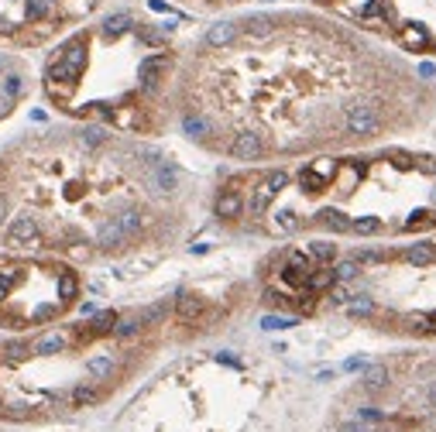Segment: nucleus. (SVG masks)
<instances>
[{
	"label": "nucleus",
	"instance_id": "a211bd4d",
	"mask_svg": "<svg viewBox=\"0 0 436 432\" xmlns=\"http://www.w3.org/2000/svg\"><path fill=\"white\" fill-rule=\"evenodd\" d=\"M306 254L313 257L317 264H330V261L337 257V244H330V240H313V244L306 247Z\"/></svg>",
	"mask_w": 436,
	"mask_h": 432
},
{
	"label": "nucleus",
	"instance_id": "412c9836",
	"mask_svg": "<svg viewBox=\"0 0 436 432\" xmlns=\"http://www.w3.org/2000/svg\"><path fill=\"white\" fill-rule=\"evenodd\" d=\"M299 227H302V220H299L292 210H282V213H275V220H272V230H275V234H296Z\"/></svg>",
	"mask_w": 436,
	"mask_h": 432
},
{
	"label": "nucleus",
	"instance_id": "f8f14e48",
	"mask_svg": "<svg viewBox=\"0 0 436 432\" xmlns=\"http://www.w3.org/2000/svg\"><path fill=\"white\" fill-rule=\"evenodd\" d=\"M114 371H117L114 354H97V357H90V360H86V374H90L93 381H107Z\"/></svg>",
	"mask_w": 436,
	"mask_h": 432
},
{
	"label": "nucleus",
	"instance_id": "393cba45",
	"mask_svg": "<svg viewBox=\"0 0 436 432\" xmlns=\"http://www.w3.org/2000/svg\"><path fill=\"white\" fill-rule=\"evenodd\" d=\"M351 230L361 237H371L381 230V220H378V216H361V220H351Z\"/></svg>",
	"mask_w": 436,
	"mask_h": 432
},
{
	"label": "nucleus",
	"instance_id": "aec40b11",
	"mask_svg": "<svg viewBox=\"0 0 436 432\" xmlns=\"http://www.w3.org/2000/svg\"><path fill=\"white\" fill-rule=\"evenodd\" d=\"M405 261L416 264V268H426V264H433L436 261V251L430 247V244H413V247L405 251Z\"/></svg>",
	"mask_w": 436,
	"mask_h": 432
},
{
	"label": "nucleus",
	"instance_id": "f3484780",
	"mask_svg": "<svg viewBox=\"0 0 436 432\" xmlns=\"http://www.w3.org/2000/svg\"><path fill=\"white\" fill-rule=\"evenodd\" d=\"M65 347H69V336L65 333H45L31 350H35V354H62Z\"/></svg>",
	"mask_w": 436,
	"mask_h": 432
},
{
	"label": "nucleus",
	"instance_id": "1a4fd4ad",
	"mask_svg": "<svg viewBox=\"0 0 436 432\" xmlns=\"http://www.w3.org/2000/svg\"><path fill=\"white\" fill-rule=\"evenodd\" d=\"M213 213H217L220 220H238V216L244 213V199H240V193L234 189V185L220 189L217 202H213Z\"/></svg>",
	"mask_w": 436,
	"mask_h": 432
},
{
	"label": "nucleus",
	"instance_id": "9d476101",
	"mask_svg": "<svg viewBox=\"0 0 436 432\" xmlns=\"http://www.w3.org/2000/svg\"><path fill=\"white\" fill-rule=\"evenodd\" d=\"M398 45L402 48H409V52H422V48H430V31L422 28V24H402L398 28Z\"/></svg>",
	"mask_w": 436,
	"mask_h": 432
},
{
	"label": "nucleus",
	"instance_id": "0eeeda50",
	"mask_svg": "<svg viewBox=\"0 0 436 432\" xmlns=\"http://www.w3.org/2000/svg\"><path fill=\"white\" fill-rule=\"evenodd\" d=\"M203 313H206V298H203V295L182 292L176 298V319H179V323L193 326V323H199V319H203Z\"/></svg>",
	"mask_w": 436,
	"mask_h": 432
},
{
	"label": "nucleus",
	"instance_id": "ddd939ff",
	"mask_svg": "<svg viewBox=\"0 0 436 432\" xmlns=\"http://www.w3.org/2000/svg\"><path fill=\"white\" fill-rule=\"evenodd\" d=\"M97 401H100L97 384H76V388L69 392V405H73V409H90V405H97Z\"/></svg>",
	"mask_w": 436,
	"mask_h": 432
},
{
	"label": "nucleus",
	"instance_id": "72a5a7b5",
	"mask_svg": "<svg viewBox=\"0 0 436 432\" xmlns=\"http://www.w3.org/2000/svg\"><path fill=\"white\" fill-rule=\"evenodd\" d=\"M416 168H422L426 176H436V158H416Z\"/></svg>",
	"mask_w": 436,
	"mask_h": 432
},
{
	"label": "nucleus",
	"instance_id": "473e14b6",
	"mask_svg": "<svg viewBox=\"0 0 436 432\" xmlns=\"http://www.w3.org/2000/svg\"><path fill=\"white\" fill-rule=\"evenodd\" d=\"M388 158H395L398 168H416V158L409 155V151H388Z\"/></svg>",
	"mask_w": 436,
	"mask_h": 432
},
{
	"label": "nucleus",
	"instance_id": "e433bc0d",
	"mask_svg": "<svg viewBox=\"0 0 436 432\" xmlns=\"http://www.w3.org/2000/svg\"><path fill=\"white\" fill-rule=\"evenodd\" d=\"M4 220H7V199L0 196V227H4Z\"/></svg>",
	"mask_w": 436,
	"mask_h": 432
},
{
	"label": "nucleus",
	"instance_id": "f03ea898",
	"mask_svg": "<svg viewBox=\"0 0 436 432\" xmlns=\"http://www.w3.org/2000/svg\"><path fill=\"white\" fill-rule=\"evenodd\" d=\"M347 134H354V138H371L381 131V117H378V110L371 103H354L351 110H347Z\"/></svg>",
	"mask_w": 436,
	"mask_h": 432
},
{
	"label": "nucleus",
	"instance_id": "c9c22d12",
	"mask_svg": "<svg viewBox=\"0 0 436 432\" xmlns=\"http://www.w3.org/2000/svg\"><path fill=\"white\" fill-rule=\"evenodd\" d=\"M419 76L433 79V76H436V69H433V65H430V62H422V65H419Z\"/></svg>",
	"mask_w": 436,
	"mask_h": 432
},
{
	"label": "nucleus",
	"instance_id": "f257e3e1",
	"mask_svg": "<svg viewBox=\"0 0 436 432\" xmlns=\"http://www.w3.org/2000/svg\"><path fill=\"white\" fill-rule=\"evenodd\" d=\"M90 7L76 0H0V41L38 45Z\"/></svg>",
	"mask_w": 436,
	"mask_h": 432
},
{
	"label": "nucleus",
	"instance_id": "a878e982",
	"mask_svg": "<svg viewBox=\"0 0 436 432\" xmlns=\"http://www.w3.org/2000/svg\"><path fill=\"white\" fill-rule=\"evenodd\" d=\"M334 275H337V281H351V278L361 275V261H357V257L340 261V264H334Z\"/></svg>",
	"mask_w": 436,
	"mask_h": 432
},
{
	"label": "nucleus",
	"instance_id": "b1692460",
	"mask_svg": "<svg viewBox=\"0 0 436 432\" xmlns=\"http://www.w3.org/2000/svg\"><path fill=\"white\" fill-rule=\"evenodd\" d=\"M426 227H436L433 210H416V213L405 220V230H426Z\"/></svg>",
	"mask_w": 436,
	"mask_h": 432
},
{
	"label": "nucleus",
	"instance_id": "c85d7f7f",
	"mask_svg": "<svg viewBox=\"0 0 436 432\" xmlns=\"http://www.w3.org/2000/svg\"><path fill=\"white\" fill-rule=\"evenodd\" d=\"M28 350H31L28 343H7L0 354H4V360H7V364H18V360H24V357H28Z\"/></svg>",
	"mask_w": 436,
	"mask_h": 432
},
{
	"label": "nucleus",
	"instance_id": "f704fd0d",
	"mask_svg": "<svg viewBox=\"0 0 436 432\" xmlns=\"http://www.w3.org/2000/svg\"><path fill=\"white\" fill-rule=\"evenodd\" d=\"M426 405H430L426 412H436V381H430V384H426Z\"/></svg>",
	"mask_w": 436,
	"mask_h": 432
},
{
	"label": "nucleus",
	"instance_id": "58836bf2",
	"mask_svg": "<svg viewBox=\"0 0 436 432\" xmlns=\"http://www.w3.org/2000/svg\"><path fill=\"white\" fill-rule=\"evenodd\" d=\"M381 432H385V429H381Z\"/></svg>",
	"mask_w": 436,
	"mask_h": 432
},
{
	"label": "nucleus",
	"instance_id": "2eb2a0df",
	"mask_svg": "<svg viewBox=\"0 0 436 432\" xmlns=\"http://www.w3.org/2000/svg\"><path fill=\"white\" fill-rule=\"evenodd\" d=\"M317 220L326 230H334V234H347V230H351V216L340 213V210H319Z\"/></svg>",
	"mask_w": 436,
	"mask_h": 432
},
{
	"label": "nucleus",
	"instance_id": "39448f33",
	"mask_svg": "<svg viewBox=\"0 0 436 432\" xmlns=\"http://www.w3.org/2000/svg\"><path fill=\"white\" fill-rule=\"evenodd\" d=\"M127 240H131V237H127V230L120 227L117 213L107 216V220H103V223L97 227V234H93V244H97L100 251H120Z\"/></svg>",
	"mask_w": 436,
	"mask_h": 432
},
{
	"label": "nucleus",
	"instance_id": "dca6fc26",
	"mask_svg": "<svg viewBox=\"0 0 436 432\" xmlns=\"http://www.w3.org/2000/svg\"><path fill=\"white\" fill-rule=\"evenodd\" d=\"M361 381H364V388H368V392H381V388L388 384V367H385V364H368Z\"/></svg>",
	"mask_w": 436,
	"mask_h": 432
},
{
	"label": "nucleus",
	"instance_id": "9b49d317",
	"mask_svg": "<svg viewBox=\"0 0 436 432\" xmlns=\"http://www.w3.org/2000/svg\"><path fill=\"white\" fill-rule=\"evenodd\" d=\"M240 35V28L234 21H217V24H210V31H206V45L210 48H227V45H234Z\"/></svg>",
	"mask_w": 436,
	"mask_h": 432
},
{
	"label": "nucleus",
	"instance_id": "6e6552de",
	"mask_svg": "<svg viewBox=\"0 0 436 432\" xmlns=\"http://www.w3.org/2000/svg\"><path fill=\"white\" fill-rule=\"evenodd\" d=\"M151 189H155L159 196H172L179 189V168L172 161H159V165L151 168Z\"/></svg>",
	"mask_w": 436,
	"mask_h": 432
},
{
	"label": "nucleus",
	"instance_id": "5701e85b",
	"mask_svg": "<svg viewBox=\"0 0 436 432\" xmlns=\"http://www.w3.org/2000/svg\"><path fill=\"white\" fill-rule=\"evenodd\" d=\"M107 141H110V134H107L103 127H86V131L80 134V144L83 148H90V151H93V148H103Z\"/></svg>",
	"mask_w": 436,
	"mask_h": 432
},
{
	"label": "nucleus",
	"instance_id": "bb28decb",
	"mask_svg": "<svg viewBox=\"0 0 436 432\" xmlns=\"http://www.w3.org/2000/svg\"><path fill=\"white\" fill-rule=\"evenodd\" d=\"M409 326L419 333H436V313H416L409 315Z\"/></svg>",
	"mask_w": 436,
	"mask_h": 432
},
{
	"label": "nucleus",
	"instance_id": "20e7f679",
	"mask_svg": "<svg viewBox=\"0 0 436 432\" xmlns=\"http://www.w3.org/2000/svg\"><path fill=\"white\" fill-rule=\"evenodd\" d=\"M172 69V55H165V52H159V55H148V59L141 62L138 76H141V90H148V93H155L161 86V79H165V72Z\"/></svg>",
	"mask_w": 436,
	"mask_h": 432
},
{
	"label": "nucleus",
	"instance_id": "2f4dec72",
	"mask_svg": "<svg viewBox=\"0 0 436 432\" xmlns=\"http://www.w3.org/2000/svg\"><path fill=\"white\" fill-rule=\"evenodd\" d=\"M292 323H296L292 315H265V319H261L265 330H285V326H292Z\"/></svg>",
	"mask_w": 436,
	"mask_h": 432
},
{
	"label": "nucleus",
	"instance_id": "4be33fe9",
	"mask_svg": "<svg viewBox=\"0 0 436 432\" xmlns=\"http://www.w3.org/2000/svg\"><path fill=\"white\" fill-rule=\"evenodd\" d=\"M272 199H275V193H272V189L261 182L258 189H255V196H251V216H265V213H268Z\"/></svg>",
	"mask_w": 436,
	"mask_h": 432
},
{
	"label": "nucleus",
	"instance_id": "423d86ee",
	"mask_svg": "<svg viewBox=\"0 0 436 432\" xmlns=\"http://www.w3.org/2000/svg\"><path fill=\"white\" fill-rule=\"evenodd\" d=\"M227 151L238 158V161H258V158H265V138H261L258 131H240V134H234Z\"/></svg>",
	"mask_w": 436,
	"mask_h": 432
},
{
	"label": "nucleus",
	"instance_id": "4c0bfd02",
	"mask_svg": "<svg viewBox=\"0 0 436 432\" xmlns=\"http://www.w3.org/2000/svg\"><path fill=\"white\" fill-rule=\"evenodd\" d=\"M0 409H4V401H0Z\"/></svg>",
	"mask_w": 436,
	"mask_h": 432
},
{
	"label": "nucleus",
	"instance_id": "7c9ffc66",
	"mask_svg": "<svg viewBox=\"0 0 436 432\" xmlns=\"http://www.w3.org/2000/svg\"><path fill=\"white\" fill-rule=\"evenodd\" d=\"M265 185H268V189L278 196V193L289 185V172H268V176H265Z\"/></svg>",
	"mask_w": 436,
	"mask_h": 432
},
{
	"label": "nucleus",
	"instance_id": "cd10ccee",
	"mask_svg": "<svg viewBox=\"0 0 436 432\" xmlns=\"http://www.w3.org/2000/svg\"><path fill=\"white\" fill-rule=\"evenodd\" d=\"M138 330H141V315H131V319H117V326H114V336L127 340V336H134Z\"/></svg>",
	"mask_w": 436,
	"mask_h": 432
},
{
	"label": "nucleus",
	"instance_id": "c756f323",
	"mask_svg": "<svg viewBox=\"0 0 436 432\" xmlns=\"http://www.w3.org/2000/svg\"><path fill=\"white\" fill-rule=\"evenodd\" d=\"M347 313H351V315H371V313H375V302H371L368 295H357V302H351V306H347Z\"/></svg>",
	"mask_w": 436,
	"mask_h": 432
},
{
	"label": "nucleus",
	"instance_id": "4468645a",
	"mask_svg": "<svg viewBox=\"0 0 436 432\" xmlns=\"http://www.w3.org/2000/svg\"><path fill=\"white\" fill-rule=\"evenodd\" d=\"M182 131H186L189 138H196V141H203V138H210V134H213L210 120L203 117V114H186V117H182Z\"/></svg>",
	"mask_w": 436,
	"mask_h": 432
},
{
	"label": "nucleus",
	"instance_id": "6ab92c4d",
	"mask_svg": "<svg viewBox=\"0 0 436 432\" xmlns=\"http://www.w3.org/2000/svg\"><path fill=\"white\" fill-rule=\"evenodd\" d=\"M334 281H337L334 268H317V271L309 275V281H306V288H309V295H313V292H326V288H334Z\"/></svg>",
	"mask_w": 436,
	"mask_h": 432
},
{
	"label": "nucleus",
	"instance_id": "7ed1b4c3",
	"mask_svg": "<svg viewBox=\"0 0 436 432\" xmlns=\"http://www.w3.org/2000/svg\"><path fill=\"white\" fill-rule=\"evenodd\" d=\"M7 244L14 247H38L41 244V227L35 216H14L7 223Z\"/></svg>",
	"mask_w": 436,
	"mask_h": 432
}]
</instances>
